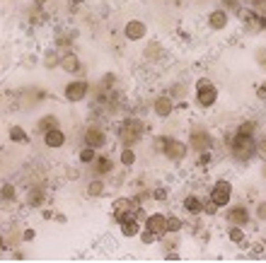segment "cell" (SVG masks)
<instances>
[{
	"instance_id": "1",
	"label": "cell",
	"mask_w": 266,
	"mask_h": 263,
	"mask_svg": "<svg viewBox=\"0 0 266 263\" xmlns=\"http://www.w3.org/2000/svg\"><path fill=\"white\" fill-rule=\"evenodd\" d=\"M228 147L235 160H252V157H257V138L254 136H245V133L235 130L228 138Z\"/></svg>"
},
{
	"instance_id": "2",
	"label": "cell",
	"mask_w": 266,
	"mask_h": 263,
	"mask_svg": "<svg viewBox=\"0 0 266 263\" xmlns=\"http://www.w3.org/2000/svg\"><path fill=\"white\" fill-rule=\"evenodd\" d=\"M146 133V123L140 118H124V123L119 126V140L124 147L136 145L138 140Z\"/></svg>"
},
{
	"instance_id": "3",
	"label": "cell",
	"mask_w": 266,
	"mask_h": 263,
	"mask_svg": "<svg viewBox=\"0 0 266 263\" xmlns=\"http://www.w3.org/2000/svg\"><path fill=\"white\" fill-rule=\"evenodd\" d=\"M215 101H218V87L206 77L196 82V107L199 109H211Z\"/></svg>"
},
{
	"instance_id": "4",
	"label": "cell",
	"mask_w": 266,
	"mask_h": 263,
	"mask_svg": "<svg viewBox=\"0 0 266 263\" xmlns=\"http://www.w3.org/2000/svg\"><path fill=\"white\" fill-rule=\"evenodd\" d=\"M208 198L218 205V208H225L230 205V200H232V183L228 179H218V181L211 186V193H208Z\"/></svg>"
},
{
	"instance_id": "5",
	"label": "cell",
	"mask_w": 266,
	"mask_h": 263,
	"mask_svg": "<svg viewBox=\"0 0 266 263\" xmlns=\"http://www.w3.org/2000/svg\"><path fill=\"white\" fill-rule=\"evenodd\" d=\"M213 136L206 130V128L201 126H194L191 128V133H189V147L191 150H196V152H206V150H211L213 147Z\"/></svg>"
},
{
	"instance_id": "6",
	"label": "cell",
	"mask_w": 266,
	"mask_h": 263,
	"mask_svg": "<svg viewBox=\"0 0 266 263\" xmlns=\"http://www.w3.org/2000/svg\"><path fill=\"white\" fill-rule=\"evenodd\" d=\"M186 150L189 147L184 145L182 140H177V138H165V143H162V154H165L167 160H172V162H179L186 157Z\"/></svg>"
},
{
	"instance_id": "7",
	"label": "cell",
	"mask_w": 266,
	"mask_h": 263,
	"mask_svg": "<svg viewBox=\"0 0 266 263\" xmlns=\"http://www.w3.org/2000/svg\"><path fill=\"white\" fill-rule=\"evenodd\" d=\"M87 90H90V85L85 80H73L65 85V99L68 101H83L85 97H87Z\"/></svg>"
},
{
	"instance_id": "8",
	"label": "cell",
	"mask_w": 266,
	"mask_h": 263,
	"mask_svg": "<svg viewBox=\"0 0 266 263\" xmlns=\"http://www.w3.org/2000/svg\"><path fill=\"white\" fill-rule=\"evenodd\" d=\"M85 145L92 147V150H100V147L107 145V136H104V130L97 126H90L85 130Z\"/></svg>"
},
{
	"instance_id": "9",
	"label": "cell",
	"mask_w": 266,
	"mask_h": 263,
	"mask_svg": "<svg viewBox=\"0 0 266 263\" xmlns=\"http://www.w3.org/2000/svg\"><path fill=\"white\" fill-rule=\"evenodd\" d=\"M153 111H155V116H160V118H170L172 111H175V99L167 97V94L157 97V99L153 101Z\"/></svg>"
},
{
	"instance_id": "10",
	"label": "cell",
	"mask_w": 266,
	"mask_h": 263,
	"mask_svg": "<svg viewBox=\"0 0 266 263\" xmlns=\"http://www.w3.org/2000/svg\"><path fill=\"white\" fill-rule=\"evenodd\" d=\"M146 229H150L157 239H162L167 234L165 232V215L162 213H153V215H148L146 218Z\"/></svg>"
},
{
	"instance_id": "11",
	"label": "cell",
	"mask_w": 266,
	"mask_h": 263,
	"mask_svg": "<svg viewBox=\"0 0 266 263\" xmlns=\"http://www.w3.org/2000/svg\"><path fill=\"white\" fill-rule=\"evenodd\" d=\"M252 215H249V210L245 205H235V208H230L228 213V222L230 225H237V227H247Z\"/></svg>"
},
{
	"instance_id": "12",
	"label": "cell",
	"mask_w": 266,
	"mask_h": 263,
	"mask_svg": "<svg viewBox=\"0 0 266 263\" xmlns=\"http://www.w3.org/2000/svg\"><path fill=\"white\" fill-rule=\"evenodd\" d=\"M146 24H143V22H140V19H131L129 24H126V27H124V34H126V39H129V41H140V39L146 37Z\"/></svg>"
},
{
	"instance_id": "13",
	"label": "cell",
	"mask_w": 266,
	"mask_h": 263,
	"mask_svg": "<svg viewBox=\"0 0 266 263\" xmlns=\"http://www.w3.org/2000/svg\"><path fill=\"white\" fill-rule=\"evenodd\" d=\"M44 143H46V147L58 150V147L65 145V133L61 130V128H51V130H46L44 133Z\"/></svg>"
},
{
	"instance_id": "14",
	"label": "cell",
	"mask_w": 266,
	"mask_h": 263,
	"mask_svg": "<svg viewBox=\"0 0 266 263\" xmlns=\"http://www.w3.org/2000/svg\"><path fill=\"white\" fill-rule=\"evenodd\" d=\"M228 22H230V17H228V12H225V10H213L211 15H208V27H211L213 32H221V29H225V27H228Z\"/></svg>"
},
{
	"instance_id": "15",
	"label": "cell",
	"mask_w": 266,
	"mask_h": 263,
	"mask_svg": "<svg viewBox=\"0 0 266 263\" xmlns=\"http://www.w3.org/2000/svg\"><path fill=\"white\" fill-rule=\"evenodd\" d=\"M119 225H121V234L124 236H136L140 232V220L138 218H124L119 220Z\"/></svg>"
},
{
	"instance_id": "16",
	"label": "cell",
	"mask_w": 266,
	"mask_h": 263,
	"mask_svg": "<svg viewBox=\"0 0 266 263\" xmlns=\"http://www.w3.org/2000/svg\"><path fill=\"white\" fill-rule=\"evenodd\" d=\"M184 210L189 213V215H201V208H203V200L199 196H186L184 198Z\"/></svg>"
},
{
	"instance_id": "17",
	"label": "cell",
	"mask_w": 266,
	"mask_h": 263,
	"mask_svg": "<svg viewBox=\"0 0 266 263\" xmlns=\"http://www.w3.org/2000/svg\"><path fill=\"white\" fill-rule=\"evenodd\" d=\"M58 63H61V68H63L65 73H78V70H80V61H78L75 54H65Z\"/></svg>"
},
{
	"instance_id": "18",
	"label": "cell",
	"mask_w": 266,
	"mask_h": 263,
	"mask_svg": "<svg viewBox=\"0 0 266 263\" xmlns=\"http://www.w3.org/2000/svg\"><path fill=\"white\" fill-rule=\"evenodd\" d=\"M228 239L232 242V244H245L247 242V234H245V227H237V225H230L228 229Z\"/></svg>"
},
{
	"instance_id": "19",
	"label": "cell",
	"mask_w": 266,
	"mask_h": 263,
	"mask_svg": "<svg viewBox=\"0 0 266 263\" xmlns=\"http://www.w3.org/2000/svg\"><path fill=\"white\" fill-rule=\"evenodd\" d=\"M94 174H107V172H111V167H114V162H111L109 157H94Z\"/></svg>"
},
{
	"instance_id": "20",
	"label": "cell",
	"mask_w": 266,
	"mask_h": 263,
	"mask_svg": "<svg viewBox=\"0 0 266 263\" xmlns=\"http://www.w3.org/2000/svg\"><path fill=\"white\" fill-rule=\"evenodd\" d=\"M165 232L167 234H177V232H182V220L177 218V215H165Z\"/></svg>"
},
{
	"instance_id": "21",
	"label": "cell",
	"mask_w": 266,
	"mask_h": 263,
	"mask_svg": "<svg viewBox=\"0 0 266 263\" xmlns=\"http://www.w3.org/2000/svg\"><path fill=\"white\" fill-rule=\"evenodd\" d=\"M102 193H104V181H102V179L90 181V186H87V196H90V198H100Z\"/></svg>"
},
{
	"instance_id": "22",
	"label": "cell",
	"mask_w": 266,
	"mask_h": 263,
	"mask_svg": "<svg viewBox=\"0 0 266 263\" xmlns=\"http://www.w3.org/2000/svg\"><path fill=\"white\" fill-rule=\"evenodd\" d=\"M10 140H12V143H27V140H29L27 130H25V128H19V126H12V128H10Z\"/></svg>"
},
{
	"instance_id": "23",
	"label": "cell",
	"mask_w": 266,
	"mask_h": 263,
	"mask_svg": "<svg viewBox=\"0 0 266 263\" xmlns=\"http://www.w3.org/2000/svg\"><path fill=\"white\" fill-rule=\"evenodd\" d=\"M51 128H58V118L49 114V116H44L41 121H39V130L46 133V130H51Z\"/></svg>"
},
{
	"instance_id": "24",
	"label": "cell",
	"mask_w": 266,
	"mask_h": 263,
	"mask_svg": "<svg viewBox=\"0 0 266 263\" xmlns=\"http://www.w3.org/2000/svg\"><path fill=\"white\" fill-rule=\"evenodd\" d=\"M121 164H124V167L136 164V152H133L131 147H124V150H121Z\"/></svg>"
},
{
	"instance_id": "25",
	"label": "cell",
	"mask_w": 266,
	"mask_h": 263,
	"mask_svg": "<svg viewBox=\"0 0 266 263\" xmlns=\"http://www.w3.org/2000/svg\"><path fill=\"white\" fill-rule=\"evenodd\" d=\"M94 157H97V150H92V147H87V145L80 150V162L83 164H92L94 162Z\"/></svg>"
},
{
	"instance_id": "26",
	"label": "cell",
	"mask_w": 266,
	"mask_h": 263,
	"mask_svg": "<svg viewBox=\"0 0 266 263\" xmlns=\"http://www.w3.org/2000/svg\"><path fill=\"white\" fill-rule=\"evenodd\" d=\"M254 130H257V121H245L237 126V133H245V136H254Z\"/></svg>"
},
{
	"instance_id": "27",
	"label": "cell",
	"mask_w": 266,
	"mask_h": 263,
	"mask_svg": "<svg viewBox=\"0 0 266 263\" xmlns=\"http://www.w3.org/2000/svg\"><path fill=\"white\" fill-rule=\"evenodd\" d=\"M0 193H3V198L5 200H15V186H12V183H5Z\"/></svg>"
},
{
	"instance_id": "28",
	"label": "cell",
	"mask_w": 266,
	"mask_h": 263,
	"mask_svg": "<svg viewBox=\"0 0 266 263\" xmlns=\"http://www.w3.org/2000/svg\"><path fill=\"white\" fill-rule=\"evenodd\" d=\"M218 205H215V203H213L211 198H208V203H203V208H201V213H206V215H215V213H218Z\"/></svg>"
},
{
	"instance_id": "29",
	"label": "cell",
	"mask_w": 266,
	"mask_h": 263,
	"mask_svg": "<svg viewBox=\"0 0 266 263\" xmlns=\"http://www.w3.org/2000/svg\"><path fill=\"white\" fill-rule=\"evenodd\" d=\"M138 234H140V232H138ZM140 242H143V244H155V242H157V236L153 234L150 229H146V232L140 234Z\"/></svg>"
},
{
	"instance_id": "30",
	"label": "cell",
	"mask_w": 266,
	"mask_h": 263,
	"mask_svg": "<svg viewBox=\"0 0 266 263\" xmlns=\"http://www.w3.org/2000/svg\"><path fill=\"white\" fill-rule=\"evenodd\" d=\"M257 218L266 222V200H261V203L257 205Z\"/></svg>"
},
{
	"instance_id": "31",
	"label": "cell",
	"mask_w": 266,
	"mask_h": 263,
	"mask_svg": "<svg viewBox=\"0 0 266 263\" xmlns=\"http://www.w3.org/2000/svg\"><path fill=\"white\" fill-rule=\"evenodd\" d=\"M153 198H155V200H165L167 198V189H155V191H153Z\"/></svg>"
},
{
	"instance_id": "32",
	"label": "cell",
	"mask_w": 266,
	"mask_h": 263,
	"mask_svg": "<svg viewBox=\"0 0 266 263\" xmlns=\"http://www.w3.org/2000/svg\"><path fill=\"white\" fill-rule=\"evenodd\" d=\"M257 152H259V154H266V136L257 140Z\"/></svg>"
},
{
	"instance_id": "33",
	"label": "cell",
	"mask_w": 266,
	"mask_h": 263,
	"mask_svg": "<svg viewBox=\"0 0 266 263\" xmlns=\"http://www.w3.org/2000/svg\"><path fill=\"white\" fill-rule=\"evenodd\" d=\"M41 200H44V196H41V193H32V198H29V205H39V203H41Z\"/></svg>"
},
{
	"instance_id": "34",
	"label": "cell",
	"mask_w": 266,
	"mask_h": 263,
	"mask_svg": "<svg viewBox=\"0 0 266 263\" xmlns=\"http://www.w3.org/2000/svg\"><path fill=\"white\" fill-rule=\"evenodd\" d=\"M257 94L261 97V99H266V82L261 85V87H257Z\"/></svg>"
},
{
	"instance_id": "35",
	"label": "cell",
	"mask_w": 266,
	"mask_h": 263,
	"mask_svg": "<svg viewBox=\"0 0 266 263\" xmlns=\"http://www.w3.org/2000/svg\"><path fill=\"white\" fill-rule=\"evenodd\" d=\"M32 239H34V229H27L25 232V242H32Z\"/></svg>"
},
{
	"instance_id": "36",
	"label": "cell",
	"mask_w": 266,
	"mask_h": 263,
	"mask_svg": "<svg viewBox=\"0 0 266 263\" xmlns=\"http://www.w3.org/2000/svg\"><path fill=\"white\" fill-rule=\"evenodd\" d=\"M261 172H264V176H266V164H264V167H261Z\"/></svg>"
},
{
	"instance_id": "37",
	"label": "cell",
	"mask_w": 266,
	"mask_h": 263,
	"mask_svg": "<svg viewBox=\"0 0 266 263\" xmlns=\"http://www.w3.org/2000/svg\"><path fill=\"white\" fill-rule=\"evenodd\" d=\"M0 249H3V236H0Z\"/></svg>"
},
{
	"instance_id": "38",
	"label": "cell",
	"mask_w": 266,
	"mask_h": 263,
	"mask_svg": "<svg viewBox=\"0 0 266 263\" xmlns=\"http://www.w3.org/2000/svg\"><path fill=\"white\" fill-rule=\"evenodd\" d=\"M41 3H44V0H39V5H41Z\"/></svg>"
}]
</instances>
